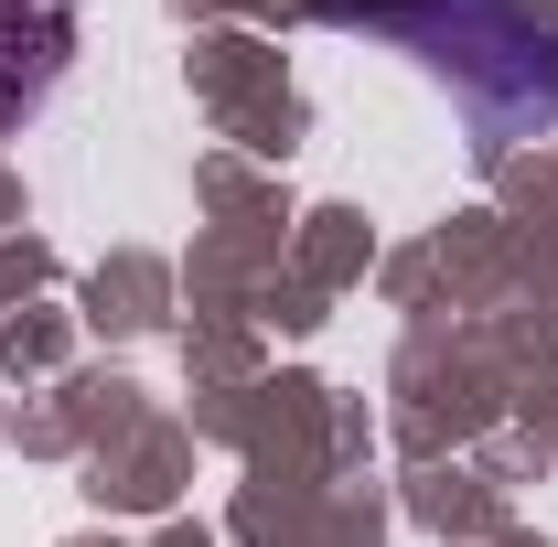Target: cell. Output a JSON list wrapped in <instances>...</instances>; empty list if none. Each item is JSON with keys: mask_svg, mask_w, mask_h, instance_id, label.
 <instances>
[{"mask_svg": "<svg viewBox=\"0 0 558 547\" xmlns=\"http://www.w3.org/2000/svg\"><path fill=\"white\" fill-rule=\"evenodd\" d=\"M323 22L387 33L440 75L473 119V150L505 161L515 139L558 130V33L526 0H323Z\"/></svg>", "mask_w": 558, "mask_h": 547, "instance_id": "obj_1", "label": "cell"}]
</instances>
